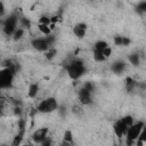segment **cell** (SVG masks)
<instances>
[{
  "mask_svg": "<svg viewBox=\"0 0 146 146\" xmlns=\"http://www.w3.org/2000/svg\"><path fill=\"white\" fill-rule=\"evenodd\" d=\"M92 57H94V59H95L96 62H98V63H102V62H105V60H106V58L104 57V55H103V52H102L100 50L94 49V51H92Z\"/></svg>",
  "mask_w": 146,
  "mask_h": 146,
  "instance_id": "20",
  "label": "cell"
},
{
  "mask_svg": "<svg viewBox=\"0 0 146 146\" xmlns=\"http://www.w3.org/2000/svg\"><path fill=\"white\" fill-rule=\"evenodd\" d=\"M43 54H44V58L50 62V60H52V59L56 57V55H57V49L52 46V47H49Z\"/></svg>",
  "mask_w": 146,
  "mask_h": 146,
  "instance_id": "15",
  "label": "cell"
},
{
  "mask_svg": "<svg viewBox=\"0 0 146 146\" xmlns=\"http://www.w3.org/2000/svg\"><path fill=\"white\" fill-rule=\"evenodd\" d=\"M121 120L123 121V123L129 128L133 122H135V120H133V117L131 116V115H125V116H123V117H121Z\"/></svg>",
  "mask_w": 146,
  "mask_h": 146,
  "instance_id": "26",
  "label": "cell"
},
{
  "mask_svg": "<svg viewBox=\"0 0 146 146\" xmlns=\"http://www.w3.org/2000/svg\"><path fill=\"white\" fill-rule=\"evenodd\" d=\"M136 86H137V82H136V80L133 78H131V76H127L125 78V88H127V91L128 92L133 91V89L136 88Z\"/></svg>",
  "mask_w": 146,
  "mask_h": 146,
  "instance_id": "16",
  "label": "cell"
},
{
  "mask_svg": "<svg viewBox=\"0 0 146 146\" xmlns=\"http://www.w3.org/2000/svg\"><path fill=\"white\" fill-rule=\"evenodd\" d=\"M127 130H128V127L123 123V121H122L121 119H119V120L114 123V125H113V131H114V133H115V136H116L117 138L124 137Z\"/></svg>",
  "mask_w": 146,
  "mask_h": 146,
  "instance_id": "11",
  "label": "cell"
},
{
  "mask_svg": "<svg viewBox=\"0 0 146 146\" xmlns=\"http://www.w3.org/2000/svg\"><path fill=\"white\" fill-rule=\"evenodd\" d=\"M113 41H114V44L117 47H127L131 42V40L128 36H123V35H115Z\"/></svg>",
  "mask_w": 146,
  "mask_h": 146,
  "instance_id": "13",
  "label": "cell"
},
{
  "mask_svg": "<svg viewBox=\"0 0 146 146\" xmlns=\"http://www.w3.org/2000/svg\"><path fill=\"white\" fill-rule=\"evenodd\" d=\"M24 34H25V29L22 27V26H19V27H17V29L14 31L11 38H13L14 41H18V40H21V39L24 36Z\"/></svg>",
  "mask_w": 146,
  "mask_h": 146,
  "instance_id": "17",
  "label": "cell"
},
{
  "mask_svg": "<svg viewBox=\"0 0 146 146\" xmlns=\"http://www.w3.org/2000/svg\"><path fill=\"white\" fill-rule=\"evenodd\" d=\"M7 98L0 94V116H3L5 114V108H6V104H7Z\"/></svg>",
  "mask_w": 146,
  "mask_h": 146,
  "instance_id": "23",
  "label": "cell"
},
{
  "mask_svg": "<svg viewBox=\"0 0 146 146\" xmlns=\"http://www.w3.org/2000/svg\"><path fill=\"white\" fill-rule=\"evenodd\" d=\"M25 125H26L25 120H19L18 121V132L16 133V136L14 137V140H13L14 146H17L22 143V140L24 138V135H25Z\"/></svg>",
  "mask_w": 146,
  "mask_h": 146,
  "instance_id": "8",
  "label": "cell"
},
{
  "mask_svg": "<svg viewBox=\"0 0 146 146\" xmlns=\"http://www.w3.org/2000/svg\"><path fill=\"white\" fill-rule=\"evenodd\" d=\"M72 112H73L74 114H76V115H81V114L83 113V111H82V107H81V106H79V105H75V106H73V107H72Z\"/></svg>",
  "mask_w": 146,
  "mask_h": 146,
  "instance_id": "30",
  "label": "cell"
},
{
  "mask_svg": "<svg viewBox=\"0 0 146 146\" xmlns=\"http://www.w3.org/2000/svg\"><path fill=\"white\" fill-rule=\"evenodd\" d=\"M108 46V43L105 41V40H97L95 43H94V49H96V50H103V49H105L106 47Z\"/></svg>",
  "mask_w": 146,
  "mask_h": 146,
  "instance_id": "22",
  "label": "cell"
},
{
  "mask_svg": "<svg viewBox=\"0 0 146 146\" xmlns=\"http://www.w3.org/2000/svg\"><path fill=\"white\" fill-rule=\"evenodd\" d=\"M102 52H103L104 57L107 59V58H110V57H111V55H112V48H111L110 46H107L105 49H103V50H102Z\"/></svg>",
  "mask_w": 146,
  "mask_h": 146,
  "instance_id": "29",
  "label": "cell"
},
{
  "mask_svg": "<svg viewBox=\"0 0 146 146\" xmlns=\"http://www.w3.org/2000/svg\"><path fill=\"white\" fill-rule=\"evenodd\" d=\"M91 91H89L88 89H86L84 87H82L79 92H78V99H79V103L81 105H89L91 104L92 102V97H91Z\"/></svg>",
  "mask_w": 146,
  "mask_h": 146,
  "instance_id": "6",
  "label": "cell"
},
{
  "mask_svg": "<svg viewBox=\"0 0 146 146\" xmlns=\"http://www.w3.org/2000/svg\"><path fill=\"white\" fill-rule=\"evenodd\" d=\"M88 30V25L84 22H79L73 26V34L78 38V39H82L86 36Z\"/></svg>",
  "mask_w": 146,
  "mask_h": 146,
  "instance_id": "10",
  "label": "cell"
},
{
  "mask_svg": "<svg viewBox=\"0 0 146 146\" xmlns=\"http://www.w3.org/2000/svg\"><path fill=\"white\" fill-rule=\"evenodd\" d=\"M5 13H6V10H5V5L0 1V17H2V16L5 15Z\"/></svg>",
  "mask_w": 146,
  "mask_h": 146,
  "instance_id": "32",
  "label": "cell"
},
{
  "mask_svg": "<svg viewBox=\"0 0 146 146\" xmlns=\"http://www.w3.org/2000/svg\"><path fill=\"white\" fill-rule=\"evenodd\" d=\"M136 11L138 13V14H144L145 11H146V1H140L138 5H137V7H136Z\"/></svg>",
  "mask_w": 146,
  "mask_h": 146,
  "instance_id": "24",
  "label": "cell"
},
{
  "mask_svg": "<svg viewBox=\"0 0 146 146\" xmlns=\"http://www.w3.org/2000/svg\"><path fill=\"white\" fill-rule=\"evenodd\" d=\"M59 21H62V14H54L52 16H50V22L54 24H57Z\"/></svg>",
  "mask_w": 146,
  "mask_h": 146,
  "instance_id": "28",
  "label": "cell"
},
{
  "mask_svg": "<svg viewBox=\"0 0 146 146\" xmlns=\"http://www.w3.org/2000/svg\"><path fill=\"white\" fill-rule=\"evenodd\" d=\"M86 71H87L86 65H84L83 60L80 59V58H74V59H72V60L66 65L67 75H68L72 80H79V79L86 73Z\"/></svg>",
  "mask_w": 146,
  "mask_h": 146,
  "instance_id": "1",
  "label": "cell"
},
{
  "mask_svg": "<svg viewBox=\"0 0 146 146\" xmlns=\"http://www.w3.org/2000/svg\"><path fill=\"white\" fill-rule=\"evenodd\" d=\"M0 64H1V59H0Z\"/></svg>",
  "mask_w": 146,
  "mask_h": 146,
  "instance_id": "33",
  "label": "cell"
},
{
  "mask_svg": "<svg viewBox=\"0 0 146 146\" xmlns=\"http://www.w3.org/2000/svg\"><path fill=\"white\" fill-rule=\"evenodd\" d=\"M83 87H84L86 89H88L89 91H91V92H94L95 89H96V87H95V84H94L92 82H86V83L83 84Z\"/></svg>",
  "mask_w": 146,
  "mask_h": 146,
  "instance_id": "31",
  "label": "cell"
},
{
  "mask_svg": "<svg viewBox=\"0 0 146 146\" xmlns=\"http://www.w3.org/2000/svg\"><path fill=\"white\" fill-rule=\"evenodd\" d=\"M51 22H50V16H46V15H42L40 16L39 18V23L38 24H46V25H49Z\"/></svg>",
  "mask_w": 146,
  "mask_h": 146,
  "instance_id": "27",
  "label": "cell"
},
{
  "mask_svg": "<svg viewBox=\"0 0 146 146\" xmlns=\"http://www.w3.org/2000/svg\"><path fill=\"white\" fill-rule=\"evenodd\" d=\"M38 30L43 34V35H48V34H51L52 31L51 29L49 27V25H46V24H38Z\"/></svg>",
  "mask_w": 146,
  "mask_h": 146,
  "instance_id": "21",
  "label": "cell"
},
{
  "mask_svg": "<svg viewBox=\"0 0 146 146\" xmlns=\"http://www.w3.org/2000/svg\"><path fill=\"white\" fill-rule=\"evenodd\" d=\"M18 23H19V24H21V26H22V27H24L25 30H26V29H29V27L31 26V22H30L27 18H25V17H19Z\"/></svg>",
  "mask_w": 146,
  "mask_h": 146,
  "instance_id": "25",
  "label": "cell"
},
{
  "mask_svg": "<svg viewBox=\"0 0 146 146\" xmlns=\"http://www.w3.org/2000/svg\"><path fill=\"white\" fill-rule=\"evenodd\" d=\"M58 108V103L55 97H47L42 99L38 105H36V112L42 113V114H48Z\"/></svg>",
  "mask_w": 146,
  "mask_h": 146,
  "instance_id": "4",
  "label": "cell"
},
{
  "mask_svg": "<svg viewBox=\"0 0 146 146\" xmlns=\"http://www.w3.org/2000/svg\"><path fill=\"white\" fill-rule=\"evenodd\" d=\"M18 21H19V16H18V14H16V13L10 14V15L3 21L2 31H3V33H5L7 36H11V35H13L14 31L17 29Z\"/></svg>",
  "mask_w": 146,
  "mask_h": 146,
  "instance_id": "5",
  "label": "cell"
},
{
  "mask_svg": "<svg viewBox=\"0 0 146 146\" xmlns=\"http://www.w3.org/2000/svg\"><path fill=\"white\" fill-rule=\"evenodd\" d=\"M128 60H129V63H130L131 65L138 66L139 63H140V57H139V55H138L137 52H133V54H130V55L128 56Z\"/></svg>",
  "mask_w": 146,
  "mask_h": 146,
  "instance_id": "19",
  "label": "cell"
},
{
  "mask_svg": "<svg viewBox=\"0 0 146 146\" xmlns=\"http://www.w3.org/2000/svg\"><path fill=\"white\" fill-rule=\"evenodd\" d=\"M145 128V122L144 121H137L136 123L133 122L127 130L125 132V138H127V144L128 145H132L135 144V141L137 140V138L139 137L141 130Z\"/></svg>",
  "mask_w": 146,
  "mask_h": 146,
  "instance_id": "2",
  "label": "cell"
},
{
  "mask_svg": "<svg viewBox=\"0 0 146 146\" xmlns=\"http://www.w3.org/2000/svg\"><path fill=\"white\" fill-rule=\"evenodd\" d=\"M63 144H68V145H72L73 144V132L70 129H66L64 131V135H63Z\"/></svg>",
  "mask_w": 146,
  "mask_h": 146,
  "instance_id": "18",
  "label": "cell"
},
{
  "mask_svg": "<svg viewBox=\"0 0 146 146\" xmlns=\"http://www.w3.org/2000/svg\"><path fill=\"white\" fill-rule=\"evenodd\" d=\"M15 74H16V72L9 67L0 68V90L8 89L13 86Z\"/></svg>",
  "mask_w": 146,
  "mask_h": 146,
  "instance_id": "3",
  "label": "cell"
},
{
  "mask_svg": "<svg viewBox=\"0 0 146 146\" xmlns=\"http://www.w3.org/2000/svg\"><path fill=\"white\" fill-rule=\"evenodd\" d=\"M125 67H127V63L124 62V60H115L112 65H111V70H112V72L113 73H115V74H121L124 70H125Z\"/></svg>",
  "mask_w": 146,
  "mask_h": 146,
  "instance_id": "12",
  "label": "cell"
},
{
  "mask_svg": "<svg viewBox=\"0 0 146 146\" xmlns=\"http://www.w3.org/2000/svg\"><path fill=\"white\" fill-rule=\"evenodd\" d=\"M39 89L40 88H39V84L36 82L31 83L29 86V89H27V96H29V98H35L36 95H38V92H39Z\"/></svg>",
  "mask_w": 146,
  "mask_h": 146,
  "instance_id": "14",
  "label": "cell"
},
{
  "mask_svg": "<svg viewBox=\"0 0 146 146\" xmlns=\"http://www.w3.org/2000/svg\"><path fill=\"white\" fill-rule=\"evenodd\" d=\"M31 44H32V47H33L35 50H38V51H40V52H44V51L49 48V44L47 43L44 36L33 39L32 42H31Z\"/></svg>",
  "mask_w": 146,
  "mask_h": 146,
  "instance_id": "9",
  "label": "cell"
},
{
  "mask_svg": "<svg viewBox=\"0 0 146 146\" xmlns=\"http://www.w3.org/2000/svg\"><path fill=\"white\" fill-rule=\"evenodd\" d=\"M48 132H49V129L43 127V128H39L36 129L33 133H32V140L35 143V144H41L46 137L48 136Z\"/></svg>",
  "mask_w": 146,
  "mask_h": 146,
  "instance_id": "7",
  "label": "cell"
}]
</instances>
